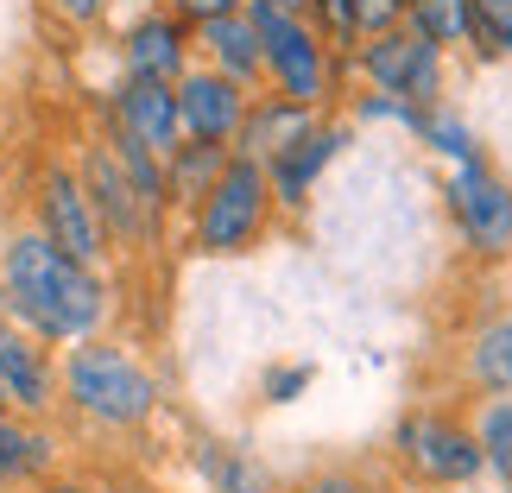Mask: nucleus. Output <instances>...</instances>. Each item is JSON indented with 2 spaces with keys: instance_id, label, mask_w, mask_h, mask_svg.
<instances>
[{
  "instance_id": "13",
  "label": "nucleus",
  "mask_w": 512,
  "mask_h": 493,
  "mask_svg": "<svg viewBox=\"0 0 512 493\" xmlns=\"http://www.w3.org/2000/svg\"><path fill=\"white\" fill-rule=\"evenodd\" d=\"M0 392L19 418H45L57 405V367L38 335H26L13 317H0Z\"/></svg>"
},
{
  "instance_id": "10",
  "label": "nucleus",
  "mask_w": 512,
  "mask_h": 493,
  "mask_svg": "<svg viewBox=\"0 0 512 493\" xmlns=\"http://www.w3.org/2000/svg\"><path fill=\"white\" fill-rule=\"evenodd\" d=\"M354 146V121H336V114H317L298 140H291L285 152H272L266 159V184H272V203L279 209H310V196H317V184L329 177V165L342 159V152Z\"/></svg>"
},
{
  "instance_id": "26",
  "label": "nucleus",
  "mask_w": 512,
  "mask_h": 493,
  "mask_svg": "<svg viewBox=\"0 0 512 493\" xmlns=\"http://www.w3.org/2000/svg\"><path fill=\"white\" fill-rule=\"evenodd\" d=\"M304 19L329 38V51H336V57H354V45H361V26H354V0H304Z\"/></svg>"
},
{
  "instance_id": "22",
  "label": "nucleus",
  "mask_w": 512,
  "mask_h": 493,
  "mask_svg": "<svg viewBox=\"0 0 512 493\" xmlns=\"http://www.w3.org/2000/svg\"><path fill=\"white\" fill-rule=\"evenodd\" d=\"M468 424H475V437H481L487 481H494L500 493H512V399H475Z\"/></svg>"
},
{
  "instance_id": "7",
  "label": "nucleus",
  "mask_w": 512,
  "mask_h": 493,
  "mask_svg": "<svg viewBox=\"0 0 512 493\" xmlns=\"http://www.w3.org/2000/svg\"><path fill=\"white\" fill-rule=\"evenodd\" d=\"M449 64H456L449 51L424 45L411 26H392L354 45L348 76H354V89H386V95H411L418 108H437L449 102Z\"/></svg>"
},
{
  "instance_id": "1",
  "label": "nucleus",
  "mask_w": 512,
  "mask_h": 493,
  "mask_svg": "<svg viewBox=\"0 0 512 493\" xmlns=\"http://www.w3.org/2000/svg\"><path fill=\"white\" fill-rule=\"evenodd\" d=\"M0 291L7 317L45 348H76L108 323V279L57 253L38 228H13L0 241Z\"/></svg>"
},
{
  "instance_id": "28",
  "label": "nucleus",
  "mask_w": 512,
  "mask_h": 493,
  "mask_svg": "<svg viewBox=\"0 0 512 493\" xmlns=\"http://www.w3.org/2000/svg\"><path fill=\"white\" fill-rule=\"evenodd\" d=\"M291 493H380L361 468H317V475H304Z\"/></svg>"
},
{
  "instance_id": "11",
  "label": "nucleus",
  "mask_w": 512,
  "mask_h": 493,
  "mask_svg": "<svg viewBox=\"0 0 512 493\" xmlns=\"http://www.w3.org/2000/svg\"><path fill=\"white\" fill-rule=\"evenodd\" d=\"M171 89H177V127H184V140L234 152V133H241V121H247L253 89H241L234 76L209 70V64H190Z\"/></svg>"
},
{
  "instance_id": "25",
  "label": "nucleus",
  "mask_w": 512,
  "mask_h": 493,
  "mask_svg": "<svg viewBox=\"0 0 512 493\" xmlns=\"http://www.w3.org/2000/svg\"><path fill=\"white\" fill-rule=\"evenodd\" d=\"M348 121L354 127H399L418 140V127H424V108L411 102V95H386V89H354L348 95Z\"/></svg>"
},
{
  "instance_id": "4",
  "label": "nucleus",
  "mask_w": 512,
  "mask_h": 493,
  "mask_svg": "<svg viewBox=\"0 0 512 493\" xmlns=\"http://www.w3.org/2000/svg\"><path fill=\"white\" fill-rule=\"evenodd\" d=\"M247 19H253L260 51H266V89L310 108V114H329V102H336V89L348 76V57H336L329 38L304 13L279 7V0H247Z\"/></svg>"
},
{
  "instance_id": "29",
  "label": "nucleus",
  "mask_w": 512,
  "mask_h": 493,
  "mask_svg": "<svg viewBox=\"0 0 512 493\" xmlns=\"http://www.w3.org/2000/svg\"><path fill=\"white\" fill-rule=\"evenodd\" d=\"M405 7L411 0H354V26H361V38H380L392 26H405Z\"/></svg>"
},
{
  "instance_id": "17",
  "label": "nucleus",
  "mask_w": 512,
  "mask_h": 493,
  "mask_svg": "<svg viewBox=\"0 0 512 493\" xmlns=\"http://www.w3.org/2000/svg\"><path fill=\"white\" fill-rule=\"evenodd\" d=\"M317 121L310 108H298V102H285V95H272V89H253V102H247V121H241V133H234V152L241 159H272V152H285L298 133Z\"/></svg>"
},
{
  "instance_id": "2",
  "label": "nucleus",
  "mask_w": 512,
  "mask_h": 493,
  "mask_svg": "<svg viewBox=\"0 0 512 493\" xmlns=\"http://www.w3.org/2000/svg\"><path fill=\"white\" fill-rule=\"evenodd\" d=\"M386 456L392 468L405 475V487H430V493H468L487 481V456H481V437L468 424V411L456 405H411L399 411L386 437Z\"/></svg>"
},
{
  "instance_id": "30",
  "label": "nucleus",
  "mask_w": 512,
  "mask_h": 493,
  "mask_svg": "<svg viewBox=\"0 0 512 493\" xmlns=\"http://www.w3.org/2000/svg\"><path fill=\"white\" fill-rule=\"evenodd\" d=\"M165 7L196 32V26H215V19H228V13H247V0H165Z\"/></svg>"
},
{
  "instance_id": "27",
  "label": "nucleus",
  "mask_w": 512,
  "mask_h": 493,
  "mask_svg": "<svg viewBox=\"0 0 512 493\" xmlns=\"http://www.w3.org/2000/svg\"><path fill=\"white\" fill-rule=\"evenodd\" d=\"M310 380H317V367L310 361H279V367H266V380H260V399L266 405H298Z\"/></svg>"
},
{
  "instance_id": "23",
  "label": "nucleus",
  "mask_w": 512,
  "mask_h": 493,
  "mask_svg": "<svg viewBox=\"0 0 512 493\" xmlns=\"http://www.w3.org/2000/svg\"><path fill=\"white\" fill-rule=\"evenodd\" d=\"M196 468L209 475L215 493H272L266 481V468L247 456V449H228V443H203L196 449Z\"/></svg>"
},
{
  "instance_id": "12",
  "label": "nucleus",
  "mask_w": 512,
  "mask_h": 493,
  "mask_svg": "<svg viewBox=\"0 0 512 493\" xmlns=\"http://www.w3.org/2000/svg\"><path fill=\"white\" fill-rule=\"evenodd\" d=\"M190 57H196V32L171 7H152L121 32V70L140 76V83H177L190 70Z\"/></svg>"
},
{
  "instance_id": "9",
  "label": "nucleus",
  "mask_w": 512,
  "mask_h": 493,
  "mask_svg": "<svg viewBox=\"0 0 512 493\" xmlns=\"http://www.w3.org/2000/svg\"><path fill=\"white\" fill-rule=\"evenodd\" d=\"M83 190H89V203H95V215H102V228H108V247H140L165 222V209L133 184V171L121 165L114 146H89L83 152Z\"/></svg>"
},
{
  "instance_id": "20",
  "label": "nucleus",
  "mask_w": 512,
  "mask_h": 493,
  "mask_svg": "<svg viewBox=\"0 0 512 493\" xmlns=\"http://www.w3.org/2000/svg\"><path fill=\"white\" fill-rule=\"evenodd\" d=\"M405 26L418 32L424 45L462 57L468 51V32H475V0H411V7H405Z\"/></svg>"
},
{
  "instance_id": "37",
  "label": "nucleus",
  "mask_w": 512,
  "mask_h": 493,
  "mask_svg": "<svg viewBox=\"0 0 512 493\" xmlns=\"http://www.w3.org/2000/svg\"><path fill=\"white\" fill-rule=\"evenodd\" d=\"M0 411H7V392H0Z\"/></svg>"
},
{
  "instance_id": "21",
  "label": "nucleus",
  "mask_w": 512,
  "mask_h": 493,
  "mask_svg": "<svg viewBox=\"0 0 512 493\" xmlns=\"http://www.w3.org/2000/svg\"><path fill=\"white\" fill-rule=\"evenodd\" d=\"M418 146L430 152V159H443V165H468V159H481V133L475 121L456 108V102H437V108H424V127H418Z\"/></svg>"
},
{
  "instance_id": "15",
  "label": "nucleus",
  "mask_w": 512,
  "mask_h": 493,
  "mask_svg": "<svg viewBox=\"0 0 512 493\" xmlns=\"http://www.w3.org/2000/svg\"><path fill=\"white\" fill-rule=\"evenodd\" d=\"M196 51H203L209 70L234 76L241 89H266V51H260V32H253L247 13H228L215 26H196Z\"/></svg>"
},
{
  "instance_id": "19",
  "label": "nucleus",
  "mask_w": 512,
  "mask_h": 493,
  "mask_svg": "<svg viewBox=\"0 0 512 493\" xmlns=\"http://www.w3.org/2000/svg\"><path fill=\"white\" fill-rule=\"evenodd\" d=\"M222 165H228V146H203V140H184L165 159V196L171 203H184V209H196L209 196V184L222 177Z\"/></svg>"
},
{
  "instance_id": "5",
  "label": "nucleus",
  "mask_w": 512,
  "mask_h": 493,
  "mask_svg": "<svg viewBox=\"0 0 512 493\" xmlns=\"http://www.w3.org/2000/svg\"><path fill=\"white\" fill-rule=\"evenodd\" d=\"M272 209H279V203H272L266 165H260V159H241V152H228L222 177H215L209 196L190 209V247L209 253V260H234V253L260 247Z\"/></svg>"
},
{
  "instance_id": "3",
  "label": "nucleus",
  "mask_w": 512,
  "mask_h": 493,
  "mask_svg": "<svg viewBox=\"0 0 512 493\" xmlns=\"http://www.w3.org/2000/svg\"><path fill=\"white\" fill-rule=\"evenodd\" d=\"M57 392L70 399V411H83V418L102 424V430H140L152 411H159V380H152V367L133 348L95 342V335L64 348Z\"/></svg>"
},
{
  "instance_id": "24",
  "label": "nucleus",
  "mask_w": 512,
  "mask_h": 493,
  "mask_svg": "<svg viewBox=\"0 0 512 493\" xmlns=\"http://www.w3.org/2000/svg\"><path fill=\"white\" fill-rule=\"evenodd\" d=\"M481 70L512 64V0H475V32H468V51Z\"/></svg>"
},
{
  "instance_id": "6",
  "label": "nucleus",
  "mask_w": 512,
  "mask_h": 493,
  "mask_svg": "<svg viewBox=\"0 0 512 493\" xmlns=\"http://www.w3.org/2000/svg\"><path fill=\"white\" fill-rule=\"evenodd\" d=\"M443 215L468 260H481V266L512 260V177L494 165V152L443 171Z\"/></svg>"
},
{
  "instance_id": "31",
  "label": "nucleus",
  "mask_w": 512,
  "mask_h": 493,
  "mask_svg": "<svg viewBox=\"0 0 512 493\" xmlns=\"http://www.w3.org/2000/svg\"><path fill=\"white\" fill-rule=\"evenodd\" d=\"M57 19H70V26H95V19L108 13V0H51Z\"/></svg>"
},
{
  "instance_id": "35",
  "label": "nucleus",
  "mask_w": 512,
  "mask_h": 493,
  "mask_svg": "<svg viewBox=\"0 0 512 493\" xmlns=\"http://www.w3.org/2000/svg\"><path fill=\"white\" fill-rule=\"evenodd\" d=\"M392 493H430V487H392Z\"/></svg>"
},
{
  "instance_id": "32",
  "label": "nucleus",
  "mask_w": 512,
  "mask_h": 493,
  "mask_svg": "<svg viewBox=\"0 0 512 493\" xmlns=\"http://www.w3.org/2000/svg\"><path fill=\"white\" fill-rule=\"evenodd\" d=\"M32 493H89V487H83V481H38Z\"/></svg>"
},
{
  "instance_id": "16",
  "label": "nucleus",
  "mask_w": 512,
  "mask_h": 493,
  "mask_svg": "<svg viewBox=\"0 0 512 493\" xmlns=\"http://www.w3.org/2000/svg\"><path fill=\"white\" fill-rule=\"evenodd\" d=\"M462 386L475 399H512V317H487L462 342Z\"/></svg>"
},
{
  "instance_id": "36",
  "label": "nucleus",
  "mask_w": 512,
  "mask_h": 493,
  "mask_svg": "<svg viewBox=\"0 0 512 493\" xmlns=\"http://www.w3.org/2000/svg\"><path fill=\"white\" fill-rule=\"evenodd\" d=\"M0 317H7V291H0Z\"/></svg>"
},
{
  "instance_id": "33",
  "label": "nucleus",
  "mask_w": 512,
  "mask_h": 493,
  "mask_svg": "<svg viewBox=\"0 0 512 493\" xmlns=\"http://www.w3.org/2000/svg\"><path fill=\"white\" fill-rule=\"evenodd\" d=\"M468 493H500V487H494V481H481V487H468Z\"/></svg>"
},
{
  "instance_id": "18",
  "label": "nucleus",
  "mask_w": 512,
  "mask_h": 493,
  "mask_svg": "<svg viewBox=\"0 0 512 493\" xmlns=\"http://www.w3.org/2000/svg\"><path fill=\"white\" fill-rule=\"evenodd\" d=\"M51 456H57V449H51V437H45L32 418L0 411V487H13V481H45Z\"/></svg>"
},
{
  "instance_id": "14",
  "label": "nucleus",
  "mask_w": 512,
  "mask_h": 493,
  "mask_svg": "<svg viewBox=\"0 0 512 493\" xmlns=\"http://www.w3.org/2000/svg\"><path fill=\"white\" fill-rule=\"evenodd\" d=\"M114 133L133 140V146H146L152 159H171V152L184 146V127H177V89L127 76L121 95H114Z\"/></svg>"
},
{
  "instance_id": "8",
  "label": "nucleus",
  "mask_w": 512,
  "mask_h": 493,
  "mask_svg": "<svg viewBox=\"0 0 512 493\" xmlns=\"http://www.w3.org/2000/svg\"><path fill=\"white\" fill-rule=\"evenodd\" d=\"M32 209H38V234H45L57 253H70L76 266H95V272H102V260H108V228H102V215H95L89 190H83V171L51 165L45 177H38Z\"/></svg>"
},
{
  "instance_id": "34",
  "label": "nucleus",
  "mask_w": 512,
  "mask_h": 493,
  "mask_svg": "<svg viewBox=\"0 0 512 493\" xmlns=\"http://www.w3.org/2000/svg\"><path fill=\"white\" fill-rule=\"evenodd\" d=\"M279 7H291V13H304V0H279Z\"/></svg>"
}]
</instances>
